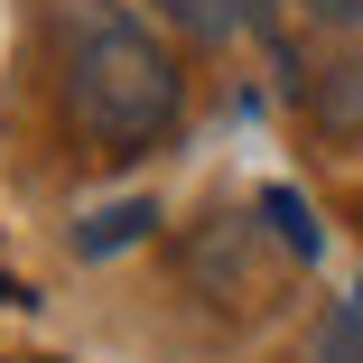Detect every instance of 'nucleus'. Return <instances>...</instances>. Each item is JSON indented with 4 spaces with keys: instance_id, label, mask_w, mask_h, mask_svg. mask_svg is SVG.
I'll list each match as a JSON object with an SVG mask.
<instances>
[{
    "instance_id": "obj_6",
    "label": "nucleus",
    "mask_w": 363,
    "mask_h": 363,
    "mask_svg": "<svg viewBox=\"0 0 363 363\" xmlns=\"http://www.w3.org/2000/svg\"><path fill=\"white\" fill-rule=\"evenodd\" d=\"M317 28H363V0H298Z\"/></svg>"
},
{
    "instance_id": "obj_3",
    "label": "nucleus",
    "mask_w": 363,
    "mask_h": 363,
    "mask_svg": "<svg viewBox=\"0 0 363 363\" xmlns=\"http://www.w3.org/2000/svg\"><path fill=\"white\" fill-rule=\"evenodd\" d=\"M159 10L186 28V38H242L261 19V0H159Z\"/></svg>"
},
{
    "instance_id": "obj_5",
    "label": "nucleus",
    "mask_w": 363,
    "mask_h": 363,
    "mask_svg": "<svg viewBox=\"0 0 363 363\" xmlns=\"http://www.w3.org/2000/svg\"><path fill=\"white\" fill-rule=\"evenodd\" d=\"M261 214H270V224H279V242L298 252V261H317V214H308L298 196H289V186H270V196H261Z\"/></svg>"
},
{
    "instance_id": "obj_2",
    "label": "nucleus",
    "mask_w": 363,
    "mask_h": 363,
    "mask_svg": "<svg viewBox=\"0 0 363 363\" xmlns=\"http://www.w3.org/2000/svg\"><path fill=\"white\" fill-rule=\"evenodd\" d=\"M317 130L326 140H363V56L335 65V75L317 84Z\"/></svg>"
},
{
    "instance_id": "obj_1",
    "label": "nucleus",
    "mask_w": 363,
    "mask_h": 363,
    "mask_svg": "<svg viewBox=\"0 0 363 363\" xmlns=\"http://www.w3.org/2000/svg\"><path fill=\"white\" fill-rule=\"evenodd\" d=\"M56 94H65V121L103 159L159 150L186 112V75H177L168 38L121 0H65L56 10Z\"/></svg>"
},
{
    "instance_id": "obj_4",
    "label": "nucleus",
    "mask_w": 363,
    "mask_h": 363,
    "mask_svg": "<svg viewBox=\"0 0 363 363\" xmlns=\"http://www.w3.org/2000/svg\"><path fill=\"white\" fill-rule=\"evenodd\" d=\"M150 233V205H112V214H94V224L75 233V252L94 261V252H121V242H140Z\"/></svg>"
}]
</instances>
